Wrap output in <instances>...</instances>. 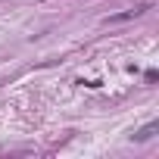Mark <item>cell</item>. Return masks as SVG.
Instances as JSON below:
<instances>
[{"mask_svg":"<svg viewBox=\"0 0 159 159\" xmlns=\"http://www.w3.org/2000/svg\"><path fill=\"white\" fill-rule=\"evenodd\" d=\"M156 128H159V125H156V122H150L147 128H140V131L134 134V140H147V137H153V131H156Z\"/></svg>","mask_w":159,"mask_h":159,"instance_id":"cell-2","label":"cell"},{"mask_svg":"<svg viewBox=\"0 0 159 159\" xmlns=\"http://www.w3.org/2000/svg\"><path fill=\"white\" fill-rule=\"evenodd\" d=\"M147 7H134V10H125V13H116V16H106V22H128V19H134V16H140Z\"/></svg>","mask_w":159,"mask_h":159,"instance_id":"cell-1","label":"cell"}]
</instances>
